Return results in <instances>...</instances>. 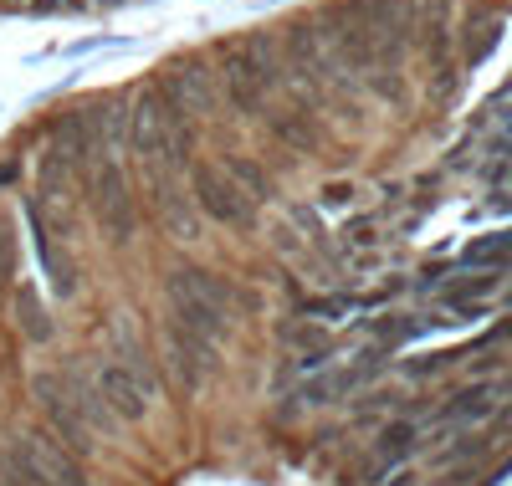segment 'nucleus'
I'll use <instances>...</instances> for the list:
<instances>
[{"label":"nucleus","mask_w":512,"mask_h":486,"mask_svg":"<svg viewBox=\"0 0 512 486\" xmlns=\"http://www.w3.org/2000/svg\"><path fill=\"white\" fill-rule=\"evenodd\" d=\"M164 297H169V313H175L180 328L200 333V338H226L231 333V302L236 287L221 272H205V267H175L164 277Z\"/></svg>","instance_id":"f257e3e1"},{"label":"nucleus","mask_w":512,"mask_h":486,"mask_svg":"<svg viewBox=\"0 0 512 486\" xmlns=\"http://www.w3.org/2000/svg\"><path fill=\"white\" fill-rule=\"evenodd\" d=\"M82 190H88V205H93L98 231H103L113 246L134 241V231H139L134 190H128V174H123L113 159H98V164L88 169V180H82Z\"/></svg>","instance_id":"f03ea898"},{"label":"nucleus","mask_w":512,"mask_h":486,"mask_svg":"<svg viewBox=\"0 0 512 486\" xmlns=\"http://www.w3.org/2000/svg\"><path fill=\"white\" fill-rule=\"evenodd\" d=\"M221 77H226V98H231L241 113H262V103H267V87L277 82L272 41H262V36H256L251 47H236V52H226V62H221Z\"/></svg>","instance_id":"7ed1b4c3"},{"label":"nucleus","mask_w":512,"mask_h":486,"mask_svg":"<svg viewBox=\"0 0 512 486\" xmlns=\"http://www.w3.org/2000/svg\"><path fill=\"white\" fill-rule=\"evenodd\" d=\"M31 394H36V405L47 410V425H52V435L62 440V446L72 451V456H82V451H93V425L82 420V410H77V394H72V379L67 374H36L31 379Z\"/></svg>","instance_id":"20e7f679"},{"label":"nucleus","mask_w":512,"mask_h":486,"mask_svg":"<svg viewBox=\"0 0 512 486\" xmlns=\"http://www.w3.org/2000/svg\"><path fill=\"white\" fill-rule=\"evenodd\" d=\"M16 451H21V466H26L31 486H88L82 456H72L52 430H26L16 440Z\"/></svg>","instance_id":"39448f33"},{"label":"nucleus","mask_w":512,"mask_h":486,"mask_svg":"<svg viewBox=\"0 0 512 486\" xmlns=\"http://www.w3.org/2000/svg\"><path fill=\"white\" fill-rule=\"evenodd\" d=\"M190 190H195V205L210 220H221V226H251L256 210L241 200V190L231 185V174L221 164H195L190 169Z\"/></svg>","instance_id":"423d86ee"},{"label":"nucleus","mask_w":512,"mask_h":486,"mask_svg":"<svg viewBox=\"0 0 512 486\" xmlns=\"http://www.w3.org/2000/svg\"><path fill=\"white\" fill-rule=\"evenodd\" d=\"M169 98L159 87H144L128 108V149H134L144 164H159V149H164V134H169Z\"/></svg>","instance_id":"0eeeda50"},{"label":"nucleus","mask_w":512,"mask_h":486,"mask_svg":"<svg viewBox=\"0 0 512 486\" xmlns=\"http://www.w3.org/2000/svg\"><path fill=\"white\" fill-rule=\"evenodd\" d=\"M159 93L169 98V108L185 113V118H205V113H216V82H210V67L200 62H175V67H164V87Z\"/></svg>","instance_id":"6e6552de"},{"label":"nucleus","mask_w":512,"mask_h":486,"mask_svg":"<svg viewBox=\"0 0 512 486\" xmlns=\"http://www.w3.org/2000/svg\"><path fill=\"white\" fill-rule=\"evenodd\" d=\"M164 348H169V364H175V374H180L185 389H200L210 374L221 369L216 343L200 338V333H190V328H180V323H169V328H164Z\"/></svg>","instance_id":"1a4fd4ad"},{"label":"nucleus","mask_w":512,"mask_h":486,"mask_svg":"<svg viewBox=\"0 0 512 486\" xmlns=\"http://www.w3.org/2000/svg\"><path fill=\"white\" fill-rule=\"evenodd\" d=\"M98 394H103V405L118 425H139L149 415V394L134 384V374H128L123 364H103L98 369Z\"/></svg>","instance_id":"9d476101"},{"label":"nucleus","mask_w":512,"mask_h":486,"mask_svg":"<svg viewBox=\"0 0 512 486\" xmlns=\"http://www.w3.org/2000/svg\"><path fill=\"white\" fill-rule=\"evenodd\" d=\"M272 134H277L282 144H292L297 154H313V149H318V123H313L308 108H282V113H272Z\"/></svg>","instance_id":"9b49d317"},{"label":"nucleus","mask_w":512,"mask_h":486,"mask_svg":"<svg viewBox=\"0 0 512 486\" xmlns=\"http://www.w3.org/2000/svg\"><path fill=\"white\" fill-rule=\"evenodd\" d=\"M36 251H41V267H47V277H52V292L72 297L77 292V267H72V256L62 251V241L47 236V231H36Z\"/></svg>","instance_id":"f8f14e48"},{"label":"nucleus","mask_w":512,"mask_h":486,"mask_svg":"<svg viewBox=\"0 0 512 486\" xmlns=\"http://www.w3.org/2000/svg\"><path fill=\"white\" fill-rule=\"evenodd\" d=\"M226 174H231V185L241 190V200L256 210V205H262L267 195H272V180H267V169L262 164H256V159H241V154H231L226 164H221Z\"/></svg>","instance_id":"ddd939ff"},{"label":"nucleus","mask_w":512,"mask_h":486,"mask_svg":"<svg viewBox=\"0 0 512 486\" xmlns=\"http://www.w3.org/2000/svg\"><path fill=\"white\" fill-rule=\"evenodd\" d=\"M154 190H159V210L169 220V231H175L180 241H195V210L185 205V195L175 190V180H154Z\"/></svg>","instance_id":"4468645a"},{"label":"nucleus","mask_w":512,"mask_h":486,"mask_svg":"<svg viewBox=\"0 0 512 486\" xmlns=\"http://www.w3.org/2000/svg\"><path fill=\"white\" fill-rule=\"evenodd\" d=\"M16 318H21V333H26L31 343H47V338H52V318L41 313L36 287H16Z\"/></svg>","instance_id":"2eb2a0df"},{"label":"nucleus","mask_w":512,"mask_h":486,"mask_svg":"<svg viewBox=\"0 0 512 486\" xmlns=\"http://www.w3.org/2000/svg\"><path fill=\"white\" fill-rule=\"evenodd\" d=\"M379 466H395V461H405L410 451H415V425L410 420H395V425H384L379 430Z\"/></svg>","instance_id":"dca6fc26"},{"label":"nucleus","mask_w":512,"mask_h":486,"mask_svg":"<svg viewBox=\"0 0 512 486\" xmlns=\"http://www.w3.org/2000/svg\"><path fill=\"white\" fill-rule=\"evenodd\" d=\"M466 267H502V261H512V231H502V236H482V241H472L466 246Z\"/></svg>","instance_id":"f3484780"},{"label":"nucleus","mask_w":512,"mask_h":486,"mask_svg":"<svg viewBox=\"0 0 512 486\" xmlns=\"http://www.w3.org/2000/svg\"><path fill=\"white\" fill-rule=\"evenodd\" d=\"M492 410V389L487 384H477V389H461L456 400L441 410V420H482Z\"/></svg>","instance_id":"a211bd4d"},{"label":"nucleus","mask_w":512,"mask_h":486,"mask_svg":"<svg viewBox=\"0 0 512 486\" xmlns=\"http://www.w3.org/2000/svg\"><path fill=\"white\" fill-rule=\"evenodd\" d=\"M0 486H31V476H26L16 446H0Z\"/></svg>","instance_id":"6ab92c4d"},{"label":"nucleus","mask_w":512,"mask_h":486,"mask_svg":"<svg viewBox=\"0 0 512 486\" xmlns=\"http://www.w3.org/2000/svg\"><path fill=\"white\" fill-rule=\"evenodd\" d=\"M16 277V236H11V220H0V282Z\"/></svg>","instance_id":"aec40b11"},{"label":"nucleus","mask_w":512,"mask_h":486,"mask_svg":"<svg viewBox=\"0 0 512 486\" xmlns=\"http://www.w3.org/2000/svg\"><path fill=\"white\" fill-rule=\"evenodd\" d=\"M477 31H482L477 41H466V62H482V57L497 47V31H502V26H497V21H482Z\"/></svg>","instance_id":"412c9836"},{"label":"nucleus","mask_w":512,"mask_h":486,"mask_svg":"<svg viewBox=\"0 0 512 486\" xmlns=\"http://www.w3.org/2000/svg\"><path fill=\"white\" fill-rule=\"evenodd\" d=\"M344 307H349L344 297H308V302H303V313H308V318H338Z\"/></svg>","instance_id":"4be33fe9"},{"label":"nucleus","mask_w":512,"mask_h":486,"mask_svg":"<svg viewBox=\"0 0 512 486\" xmlns=\"http://www.w3.org/2000/svg\"><path fill=\"white\" fill-rule=\"evenodd\" d=\"M497 287V277H472V282H461V287H451V302H466V297H482V292H492Z\"/></svg>","instance_id":"5701e85b"},{"label":"nucleus","mask_w":512,"mask_h":486,"mask_svg":"<svg viewBox=\"0 0 512 486\" xmlns=\"http://www.w3.org/2000/svg\"><path fill=\"white\" fill-rule=\"evenodd\" d=\"M451 359H456V353H431V359H415V364H410V374H441Z\"/></svg>","instance_id":"b1692460"},{"label":"nucleus","mask_w":512,"mask_h":486,"mask_svg":"<svg viewBox=\"0 0 512 486\" xmlns=\"http://www.w3.org/2000/svg\"><path fill=\"white\" fill-rule=\"evenodd\" d=\"M282 338H287V343H303V348H313V353L323 348V333H313V328H282Z\"/></svg>","instance_id":"393cba45"},{"label":"nucleus","mask_w":512,"mask_h":486,"mask_svg":"<svg viewBox=\"0 0 512 486\" xmlns=\"http://www.w3.org/2000/svg\"><path fill=\"white\" fill-rule=\"evenodd\" d=\"M354 200V185H323V205L333 210V205H349Z\"/></svg>","instance_id":"a878e982"},{"label":"nucleus","mask_w":512,"mask_h":486,"mask_svg":"<svg viewBox=\"0 0 512 486\" xmlns=\"http://www.w3.org/2000/svg\"><path fill=\"white\" fill-rule=\"evenodd\" d=\"M344 236H349L354 246H369V241H374V220H354V226H349Z\"/></svg>","instance_id":"bb28decb"},{"label":"nucleus","mask_w":512,"mask_h":486,"mask_svg":"<svg viewBox=\"0 0 512 486\" xmlns=\"http://www.w3.org/2000/svg\"><path fill=\"white\" fill-rule=\"evenodd\" d=\"M16 180V164H0V185H11Z\"/></svg>","instance_id":"cd10ccee"},{"label":"nucleus","mask_w":512,"mask_h":486,"mask_svg":"<svg viewBox=\"0 0 512 486\" xmlns=\"http://www.w3.org/2000/svg\"><path fill=\"white\" fill-rule=\"evenodd\" d=\"M497 476H512V461H507V466H502V471H497ZM497 476H492V481H497Z\"/></svg>","instance_id":"c85d7f7f"}]
</instances>
